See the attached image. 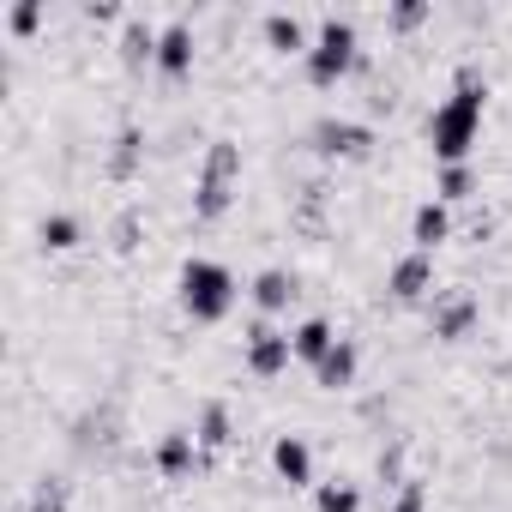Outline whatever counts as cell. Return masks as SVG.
<instances>
[{
	"mask_svg": "<svg viewBox=\"0 0 512 512\" xmlns=\"http://www.w3.org/2000/svg\"><path fill=\"white\" fill-rule=\"evenodd\" d=\"M482 109H488V79L476 67H464L452 79V97L428 115V145H434V163H470V145L482 133Z\"/></svg>",
	"mask_w": 512,
	"mask_h": 512,
	"instance_id": "1",
	"label": "cell"
},
{
	"mask_svg": "<svg viewBox=\"0 0 512 512\" xmlns=\"http://www.w3.org/2000/svg\"><path fill=\"white\" fill-rule=\"evenodd\" d=\"M175 290H181V308L199 320V326H217V320H229V308H235V272L223 266V260H205V253H193V260H181V278H175Z\"/></svg>",
	"mask_w": 512,
	"mask_h": 512,
	"instance_id": "2",
	"label": "cell"
},
{
	"mask_svg": "<svg viewBox=\"0 0 512 512\" xmlns=\"http://www.w3.org/2000/svg\"><path fill=\"white\" fill-rule=\"evenodd\" d=\"M302 67H308V79H314V85H338V79H350V73L362 67V37H356V19L326 13V19L314 25V49L302 55Z\"/></svg>",
	"mask_w": 512,
	"mask_h": 512,
	"instance_id": "3",
	"label": "cell"
},
{
	"mask_svg": "<svg viewBox=\"0 0 512 512\" xmlns=\"http://www.w3.org/2000/svg\"><path fill=\"white\" fill-rule=\"evenodd\" d=\"M235 181H241V145L235 139H211V151L199 163V181H193V217L217 223L235 205Z\"/></svg>",
	"mask_w": 512,
	"mask_h": 512,
	"instance_id": "4",
	"label": "cell"
},
{
	"mask_svg": "<svg viewBox=\"0 0 512 512\" xmlns=\"http://www.w3.org/2000/svg\"><path fill=\"white\" fill-rule=\"evenodd\" d=\"M314 145H320V157H344V163H362L368 151H374V127L368 121H320L314 127Z\"/></svg>",
	"mask_w": 512,
	"mask_h": 512,
	"instance_id": "5",
	"label": "cell"
},
{
	"mask_svg": "<svg viewBox=\"0 0 512 512\" xmlns=\"http://www.w3.org/2000/svg\"><path fill=\"white\" fill-rule=\"evenodd\" d=\"M290 362H296V350H290V332H272L266 320L247 332V374H260V380H278Z\"/></svg>",
	"mask_w": 512,
	"mask_h": 512,
	"instance_id": "6",
	"label": "cell"
},
{
	"mask_svg": "<svg viewBox=\"0 0 512 512\" xmlns=\"http://www.w3.org/2000/svg\"><path fill=\"white\" fill-rule=\"evenodd\" d=\"M386 290H392V302H422L428 290H434V253H404V260L392 266V278H386Z\"/></svg>",
	"mask_w": 512,
	"mask_h": 512,
	"instance_id": "7",
	"label": "cell"
},
{
	"mask_svg": "<svg viewBox=\"0 0 512 512\" xmlns=\"http://www.w3.org/2000/svg\"><path fill=\"white\" fill-rule=\"evenodd\" d=\"M193 25L187 19H169L163 25V37H157V73L163 79H181V73H193Z\"/></svg>",
	"mask_w": 512,
	"mask_h": 512,
	"instance_id": "8",
	"label": "cell"
},
{
	"mask_svg": "<svg viewBox=\"0 0 512 512\" xmlns=\"http://www.w3.org/2000/svg\"><path fill=\"white\" fill-rule=\"evenodd\" d=\"M260 31H266V49H278V55H308L314 49V31H308V19L302 13H266L260 19Z\"/></svg>",
	"mask_w": 512,
	"mask_h": 512,
	"instance_id": "9",
	"label": "cell"
},
{
	"mask_svg": "<svg viewBox=\"0 0 512 512\" xmlns=\"http://www.w3.org/2000/svg\"><path fill=\"white\" fill-rule=\"evenodd\" d=\"M272 470L290 482V488H308L314 482V446L302 434H278L272 440Z\"/></svg>",
	"mask_w": 512,
	"mask_h": 512,
	"instance_id": "10",
	"label": "cell"
},
{
	"mask_svg": "<svg viewBox=\"0 0 512 512\" xmlns=\"http://www.w3.org/2000/svg\"><path fill=\"white\" fill-rule=\"evenodd\" d=\"M446 235H452V205H446V199H422L416 217H410V247H416V253H434Z\"/></svg>",
	"mask_w": 512,
	"mask_h": 512,
	"instance_id": "11",
	"label": "cell"
},
{
	"mask_svg": "<svg viewBox=\"0 0 512 512\" xmlns=\"http://www.w3.org/2000/svg\"><path fill=\"white\" fill-rule=\"evenodd\" d=\"M157 470H163L169 482L193 476V470H199V440H193L187 428H169V434L157 440Z\"/></svg>",
	"mask_w": 512,
	"mask_h": 512,
	"instance_id": "12",
	"label": "cell"
},
{
	"mask_svg": "<svg viewBox=\"0 0 512 512\" xmlns=\"http://www.w3.org/2000/svg\"><path fill=\"white\" fill-rule=\"evenodd\" d=\"M332 344H338V332H332L326 314H314V320H302V326L290 332V350H296V362H308V368H320V362L332 356Z\"/></svg>",
	"mask_w": 512,
	"mask_h": 512,
	"instance_id": "13",
	"label": "cell"
},
{
	"mask_svg": "<svg viewBox=\"0 0 512 512\" xmlns=\"http://www.w3.org/2000/svg\"><path fill=\"white\" fill-rule=\"evenodd\" d=\"M247 296H253V308H260V314H284V308L296 302V278H290L284 266H266L260 278H253Z\"/></svg>",
	"mask_w": 512,
	"mask_h": 512,
	"instance_id": "14",
	"label": "cell"
},
{
	"mask_svg": "<svg viewBox=\"0 0 512 512\" xmlns=\"http://www.w3.org/2000/svg\"><path fill=\"white\" fill-rule=\"evenodd\" d=\"M356 368H362V350H356L350 338H338V344H332V356L314 368V380H320L326 392H344V386H356Z\"/></svg>",
	"mask_w": 512,
	"mask_h": 512,
	"instance_id": "15",
	"label": "cell"
},
{
	"mask_svg": "<svg viewBox=\"0 0 512 512\" xmlns=\"http://www.w3.org/2000/svg\"><path fill=\"white\" fill-rule=\"evenodd\" d=\"M157 37H163V31H157L151 19H127V25H121V61H127V67H157Z\"/></svg>",
	"mask_w": 512,
	"mask_h": 512,
	"instance_id": "16",
	"label": "cell"
},
{
	"mask_svg": "<svg viewBox=\"0 0 512 512\" xmlns=\"http://www.w3.org/2000/svg\"><path fill=\"white\" fill-rule=\"evenodd\" d=\"M193 440H199V452H223V446L235 440V422H229V404H223V398H211V404L199 410Z\"/></svg>",
	"mask_w": 512,
	"mask_h": 512,
	"instance_id": "17",
	"label": "cell"
},
{
	"mask_svg": "<svg viewBox=\"0 0 512 512\" xmlns=\"http://www.w3.org/2000/svg\"><path fill=\"white\" fill-rule=\"evenodd\" d=\"M139 157H145V133H139V127L127 121V127L115 133V151H109V181H133Z\"/></svg>",
	"mask_w": 512,
	"mask_h": 512,
	"instance_id": "18",
	"label": "cell"
},
{
	"mask_svg": "<svg viewBox=\"0 0 512 512\" xmlns=\"http://www.w3.org/2000/svg\"><path fill=\"white\" fill-rule=\"evenodd\" d=\"M470 326H476V302H470V296H446V302L434 308V338L452 344V338H464Z\"/></svg>",
	"mask_w": 512,
	"mask_h": 512,
	"instance_id": "19",
	"label": "cell"
},
{
	"mask_svg": "<svg viewBox=\"0 0 512 512\" xmlns=\"http://www.w3.org/2000/svg\"><path fill=\"white\" fill-rule=\"evenodd\" d=\"M37 241H43L49 253H67V247H79V241H85V229H79V217H73V211H49V217L37 223Z\"/></svg>",
	"mask_w": 512,
	"mask_h": 512,
	"instance_id": "20",
	"label": "cell"
},
{
	"mask_svg": "<svg viewBox=\"0 0 512 512\" xmlns=\"http://www.w3.org/2000/svg\"><path fill=\"white\" fill-rule=\"evenodd\" d=\"M470 193H476V169H470V163H446V169H440V181H434V199L464 205Z\"/></svg>",
	"mask_w": 512,
	"mask_h": 512,
	"instance_id": "21",
	"label": "cell"
},
{
	"mask_svg": "<svg viewBox=\"0 0 512 512\" xmlns=\"http://www.w3.org/2000/svg\"><path fill=\"white\" fill-rule=\"evenodd\" d=\"M314 506L320 512H362V488L356 482H320L314 488Z\"/></svg>",
	"mask_w": 512,
	"mask_h": 512,
	"instance_id": "22",
	"label": "cell"
},
{
	"mask_svg": "<svg viewBox=\"0 0 512 512\" xmlns=\"http://www.w3.org/2000/svg\"><path fill=\"white\" fill-rule=\"evenodd\" d=\"M7 25H13V37H31V31L43 25V7H37V0H13V7H7Z\"/></svg>",
	"mask_w": 512,
	"mask_h": 512,
	"instance_id": "23",
	"label": "cell"
},
{
	"mask_svg": "<svg viewBox=\"0 0 512 512\" xmlns=\"http://www.w3.org/2000/svg\"><path fill=\"white\" fill-rule=\"evenodd\" d=\"M386 25L392 31H416V25H428V7L422 0H398V7H386Z\"/></svg>",
	"mask_w": 512,
	"mask_h": 512,
	"instance_id": "24",
	"label": "cell"
},
{
	"mask_svg": "<svg viewBox=\"0 0 512 512\" xmlns=\"http://www.w3.org/2000/svg\"><path fill=\"white\" fill-rule=\"evenodd\" d=\"M31 512H67V488H61V482H37Z\"/></svg>",
	"mask_w": 512,
	"mask_h": 512,
	"instance_id": "25",
	"label": "cell"
},
{
	"mask_svg": "<svg viewBox=\"0 0 512 512\" xmlns=\"http://www.w3.org/2000/svg\"><path fill=\"white\" fill-rule=\"evenodd\" d=\"M392 512H428V494H422V482H404V488H398V500H392Z\"/></svg>",
	"mask_w": 512,
	"mask_h": 512,
	"instance_id": "26",
	"label": "cell"
},
{
	"mask_svg": "<svg viewBox=\"0 0 512 512\" xmlns=\"http://www.w3.org/2000/svg\"><path fill=\"white\" fill-rule=\"evenodd\" d=\"M85 19H97V25H109V19H121V7H115V0H91V7H85Z\"/></svg>",
	"mask_w": 512,
	"mask_h": 512,
	"instance_id": "27",
	"label": "cell"
}]
</instances>
